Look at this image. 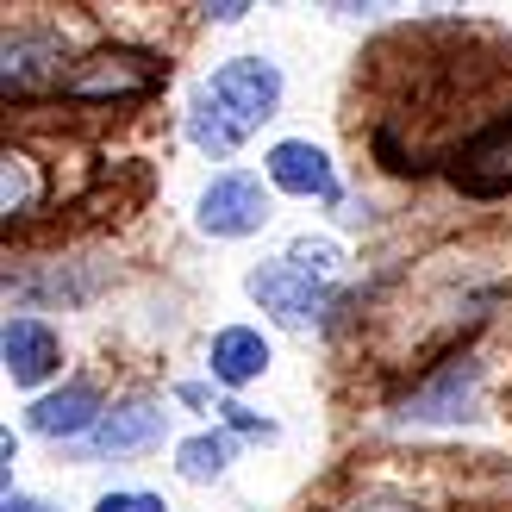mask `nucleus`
I'll use <instances>...</instances> for the list:
<instances>
[{
  "label": "nucleus",
  "mask_w": 512,
  "mask_h": 512,
  "mask_svg": "<svg viewBox=\"0 0 512 512\" xmlns=\"http://www.w3.org/2000/svg\"><path fill=\"white\" fill-rule=\"evenodd\" d=\"M281 69L269 57H232L219 63L207 82L188 94L182 132L200 157H238L250 132H263V119H275L281 107Z\"/></svg>",
  "instance_id": "f257e3e1"
},
{
  "label": "nucleus",
  "mask_w": 512,
  "mask_h": 512,
  "mask_svg": "<svg viewBox=\"0 0 512 512\" xmlns=\"http://www.w3.org/2000/svg\"><path fill=\"white\" fill-rule=\"evenodd\" d=\"M244 288H250V300L263 306L281 331H313V325H325V319L344 306V288H338V281L300 269V263H288V256L256 263V269L244 275Z\"/></svg>",
  "instance_id": "f03ea898"
},
{
  "label": "nucleus",
  "mask_w": 512,
  "mask_h": 512,
  "mask_svg": "<svg viewBox=\"0 0 512 512\" xmlns=\"http://www.w3.org/2000/svg\"><path fill=\"white\" fill-rule=\"evenodd\" d=\"M481 363L475 356H450L444 369H431L413 394H400L394 400V425H463L475 419V406H481Z\"/></svg>",
  "instance_id": "7ed1b4c3"
},
{
  "label": "nucleus",
  "mask_w": 512,
  "mask_h": 512,
  "mask_svg": "<svg viewBox=\"0 0 512 512\" xmlns=\"http://www.w3.org/2000/svg\"><path fill=\"white\" fill-rule=\"evenodd\" d=\"M194 225L207 238H219V244L263 232V225H269V188H263V175H250V169L213 175V182L200 188V200H194Z\"/></svg>",
  "instance_id": "20e7f679"
},
{
  "label": "nucleus",
  "mask_w": 512,
  "mask_h": 512,
  "mask_svg": "<svg viewBox=\"0 0 512 512\" xmlns=\"http://www.w3.org/2000/svg\"><path fill=\"white\" fill-rule=\"evenodd\" d=\"M100 419H107V400H100L94 381H63V388H50V394H38L32 406H25V431L63 444V450L88 444Z\"/></svg>",
  "instance_id": "39448f33"
},
{
  "label": "nucleus",
  "mask_w": 512,
  "mask_h": 512,
  "mask_svg": "<svg viewBox=\"0 0 512 512\" xmlns=\"http://www.w3.org/2000/svg\"><path fill=\"white\" fill-rule=\"evenodd\" d=\"M169 438V406L150 400V394H125L107 406V419L94 425L88 444H75L69 456H138V450H157Z\"/></svg>",
  "instance_id": "423d86ee"
},
{
  "label": "nucleus",
  "mask_w": 512,
  "mask_h": 512,
  "mask_svg": "<svg viewBox=\"0 0 512 512\" xmlns=\"http://www.w3.org/2000/svg\"><path fill=\"white\" fill-rule=\"evenodd\" d=\"M163 82V63L150 50H100V57L75 63L63 94L69 100H132V94H150Z\"/></svg>",
  "instance_id": "0eeeda50"
},
{
  "label": "nucleus",
  "mask_w": 512,
  "mask_h": 512,
  "mask_svg": "<svg viewBox=\"0 0 512 512\" xmlns=\"http://www.w3.org/2000/svg\"><path fill=\"white\" fill-rule=\"evenodd\" d=\"M263 175H269L275 194H294V200H319V207H338V200H344L338 163H331L313 138H281V144H269Z\"/></svg>",
  "instance_id": "6e6552de"
},
{
  "label": "nucleus",
  "mask_w": 512,
  "mask_h": 512,
  "mask_svg": "<svg viewBox=\"0 0 512 512\" xmlns=\"http://www.w3.org/2000/svg\"><path fill=\"white\" fill-rule=\"evenodd\" d=\"M450 182L463 194H506L512 188V113H500L494 125H481L475 138H463L450 150Z\"/></svg>",
  "instance_id": "1a4fd4ad"
},
{
  "label": "nucleus",
  "mask_w": 512,
  "mask_h": 512,
  "mask_svg": "<svg viewBox=\"0 0 512 512\" xmlns=\"http://www.w3.org/2000/svg\"><path fill=\"white\" fill-rule=\"evenodd\" d=\"M0 356H7L13 388H44V381L63 369L57 331H50L44 319H32V313H13L7 319V331H0Z\"/></svg>",
  "instance_id": "9d476101"
},
{
  "label": "nucleus",
  "mask_w": 512,
  "mask_h": 512,
  "mask_svg": "<svg viewBox=\"0 0 512 512\" xmlns=\"http://www.w3.org/2000/svg\"><path fill=\"white\" fill-rule=\"evenodd\" d=\"M0 57H7V69H0L7 94H38V88H63L69 82V75H63L69 50H63L57 32H13Z\"/></svg>",
  "instance_id": "9b49d317"
},
{
  "label": "nucleus",
  "mask_w": 512,
  "mask_h": 512,
  "mask_svg": "<svg viewBox=\"0 0 512 512\" xmlns=\"http://www.w3.org/2000/svg\"><path fill=\"white\" fill-rule=\"evenodd\" d=\"M263 369H269V338L256 325H225V331H213V344H207L213 388H250Z\"/></svg>",
  "instance_id": "f8f14e48"
},
{
  "label": "nucleus",
  "mask_w": 512,
  "mask_h": 512,
  "mask_svg": "<svg viewBox=\"0 0 512 512\" xmlns=\"http://www.w3.org/2000/svg\"><path fill=\"white\" fill-rule=\"evenodd\" d=\"M232 456H238V431H194V438L175 444V475L207 488V481H219L232 469Z\"/></svg>",
  "instance_id": "ddd939ff"
},
{
  "label": "nucleus",
  "mask_w": 512,
  "mask_h": 512,
  "mask_svg": "<svg viewBox=\"0 0 512 512\" xmlns=\"http://www.w3.org/2000/svg\"><path fill=\"white\" fill-rule=\"evenodd\" d=\"M0 207H7V225L25 219L38 207V182H32V157H19V150H7V169H0Z\"/></svg>",
  "instance_id": "4468645a"
},
{
  "label": "nucleus",
  "mask_w": 512,
  "mask_h": 512,
  "mask_svg": "<svg viewBox=\"0 0 512 512\" xmlns=\"http://www.w3.org/2000/svg\"><path fill=\"white\" fill-rule=\"evenodd\" d=\"M281 256H288V263H300V269H313V275H325V281H338V269H344V244H338V238H313V232L294 238Z\"/></svg>",
  "instance_id": "2eb2a0df"
},
{
  "label": "nucleus",
  "mask_w": 512,
  "mask_h": 512,
  "mask_svg": "<svg viewBox=\"0 0 512 512\" xmlns=\"http://www.w3.org/2000/svg\"><path fill=\"white\" fill-rule=\"evenodd\" d=\"M94 512H169L163 494H144V488H113V494H100Z\"/></svg>",
  "instance_id": "dca6fc26"
},
{
  "label": "nucleus",
  "mask_w": 512,
  "mask_h": 512,
  "mask_svg": "<svg viewBox=\"0 0 512 512\" xmlns=\"http://www.w3.org/2000/svg\"><path fill=\"white\" fill-rule=\"evenodd\" d=\"M219 413H225V431H238V438H256V444L275 438V425H269L263 413H250V406H238V400H225Z\"/></svg>",
  "instance_id": "f3484780"
},
{
  "label": "nucleus",
  "mask_w": 512,
  "mask_h": 512,
  "mask_svg": "<svg viewBox=\"0 0 512 512\" xmlns=\"http://www.w3.org/2000/svg\"><path fill=\"white\" fill-rule=\"evenodd\" d=\"M344 512H425L413 500H400V494H363V500H350Z\"/></svg>",
  "instance_id": "a211bd4d"
},
{
  "label": "nucleus",
  "mask_w": 512,
  "mask_h": 512,
  "mask_svg": "<svg viewBox=\"0 0 512 512\" xmlns=\"http://www.w3.org/2000/svg\"><path fill=\"white\" fill-rule=\"evenodd\" d=\"M244 13H250L244 0H219V7H207V19H213V25H244Z\"/></svg>",
  "instance_id": "6ab92c4d"
},
{
  "label": "nucleus",
  "mask_w": 512,
  "mask_h": 512,
  "mask_svg": "<svg viewBox=\"0 0 512 512\" xmlns=\"http://www.w3.org/2000/svg\"><path fill=\"white\" fill-rule=\"evenodd\" d=\"M0 512H57V506L38 500V494H7V506H0Z\"/></svg>",
  "instance_id": "aec40b11"
},
{
  "label": "nucleus",
  "mask_w": 512,
  "mask_h": 512,
  "mask_svg": "<svg viewBox=\"0 0 512 512\" xmlns=\"http://www.w3.org/2000/svg\"><path fill=\"white\" fill-rule=\"evenodd\" d=\"M175 400H182V406H207L213 388H207V381H182V388H175Z\"/></svg>",
  "instance_id": "412c9836"
}]
</instances>
